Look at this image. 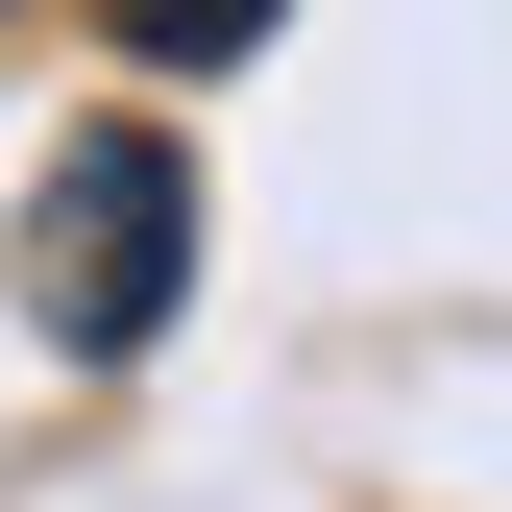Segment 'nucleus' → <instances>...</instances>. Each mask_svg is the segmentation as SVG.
<instances>
[{
  "label": "nucleus",
  "instance_id": "nucleus-1",
  "mask_svg": "<svg viewBox=\"0 0 512 512\" xmlns=\"http://www.w3.org/2000/svg\"><path fill=\"white\" fill-rule=\"evenodd\" d=\"M171 293H196V171H171V122H98V147L25 171V317L74 366H147Z\"/></svg>",
  "mask_w": 512,
  "mask_h": 512
},
{
  "label": "nucleus",
  "instance_id": "nucleus-2",
  "mask_svg": "<svg viewBox=\"0 0 512 512\" xmlns=\"http://www.w3.org/2000/svg\"><path fill=\"white\" fill-rule=\"evenodd\" d=\"M98 25H122V49H147V74H244V49H269V25H293V0H98Z\"/></svg>",
  "mask_w": 512,
  "mask_h": 512
}]
</instances>
